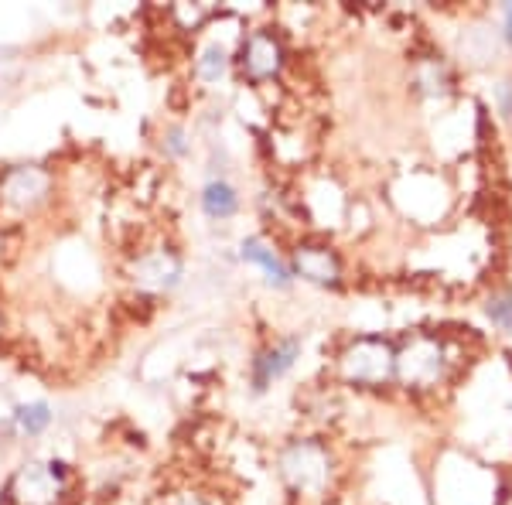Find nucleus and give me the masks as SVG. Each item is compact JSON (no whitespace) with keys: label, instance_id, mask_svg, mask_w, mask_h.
Segmentation results:
<instances>
[{"label":"nucleus","instance_id":"17","mask_svg":"<svg viewBox=\"0 0 512 505\" xmlns=\"http://www.w3.org/2000/svg\"><path fill=\"white\" fill-rule=\"evenodd\" d=\"M495 99H499L502 117L512 120V79H502L499 86H495Z\"/></svg>","mask_w":512,"mask_h":505},{"label":"nucleus","instance_id":"13","mask_svg":"<svg viewBox=\"0 0 512 505\" xmlns=\"http://www.w3.org/2000/svg\"><path fill=\"white\" fill-rule=\"evenodd\" d=\"M48 424H52V407H48V403H28V407L14 410V427L28 437L45 434Z\"/></svg>","mask_w":512,"mask_h":505},{"label":"nucleus","instance_id":"9","mask_svg":"<svg viewBox=\"0 0 512 505\" xmlns=\"http://www.w3.org/2000/svg\"><path fill=\"white\" fill-rule=\"evenodd\" d=\"M297 359H301V338H280V342L256 352L253 369H250V383L256 393H263V389H270L277 379H284L287 372L294 369Z\"/></svg>","mask_w":512,"mask_h":505},{"label":"nucleus","instance_id":"7","mask_svg":"<svg viewBox=\"0 0 512 505\" xmlns=\"http://www.w3.org/2000/svg\"><path fill=\"white\" fill-rule=\"evenodd\" d=\"M130 280H134V287L144 294H168L171 287H178V280H181L178 253L164 250V246L140 253L137 260L130 263Z\"/></svg>","mask_w":512,"mask_h":505},{"label":"nucleus","instance_id":"1","mask_svg":"<svg viewBox=\"0 0 512 505\" xmlns=\"http://www.w3.org/2000/svg\"><path fill=\"white\" fill-rule=\"evenodd\" d=\"M338 372L345 383L362 389L390 386L396 379V345L383 335H359L338 355Z\"/></svg>","mask_w":512,"mask_h":505},{"label":"nucleus","instance_id":"3","mask_svg":"<svg viewBox=\"0 0 512 505\" xmlns=\"http://www.w3.org/2000/svg\"><path fill=\"white\" fill-rule=\"evenodd\" d=\"M280 478L297 495L318 499L332 482V451L321 441H291L280 451Z\"/></svg>","mask_w":512,"mask_h":505},{"label":"nucleus","instance_id":"19","mask_svg":"<svg viewBox=\"0 0 512 505\" xmlns=\"http://www.w3.org/2000/svg\"><path fill=\"white\" fill-rule=\"evenodd\" d=\"M502 38H506V45L512 48V4L506 7V21H502Z\"/></svg>","mask_w":512,"mask_h":505},{"label":"nucleus","instance_id":"4","mask_svg":"<svg viewBox=\"0 0 512 505\" xmlns=\"http://www.w3.org/2000/svg\"><path fill=\"white\" fill-rule=\"evenodd\" d=\"M284 41L274 28H256L250 35L243 38V45H239V72H243V79L250 82V86H263V82L277 79L280 72H284Z\"/></svg>","mask_w":512,"mask_h":505},{"label":"nucleus","instance_id":"8","mask_svg":"<svg viewBox=\"0 0 512 505\" xmlns=\"http://www.w3.org/2000/svg\"><path fill=\"white\" fill-rule=\"evenodd\" d=\"M291 273L315 287H342V260L332 246L297 243L291 253Z\"/></svg>","mask_w":512,"mask_h":505},{"label":"nucleus","instance_id":"5","mask_svg":"<svg viewBox=\"0 0 512 505\" xmlns=\"http://www.w3.org/2000/svg\"><path fill=\"white\" fill-rule=\"evenodd\" d=\"M65 492L62 461H28L14 471L11 495L18 505H55Z\"/></svg>","mask_w":512,"mask_h":505},{"label":"nucleus","instance_id":"20","mask_svg":"<svg viewBox=\"0 0 512 505\" xmlns=\"http://www.w3.org/2000/svg\"><path fill=\"white\" fill-rule=\"evenodd\" d=\"M178 505H209L205 499H198V495H188V499H181Z\"/></svg>","mask_w":512,"mask_h":505},{"label":"nucleus","instance_id":"18","mask_svg":"<svg viewBox=\"0 0 512 505\" xmlns=\"http://www.w3.org/2000/svg\"><path fill=\"white\" fill-rule=\"evenodd\" d=\"M164 137H168V151L175 154V157H181V154L188 151V144H185V130H181V127H171Z\"/></svg>","mask_w":512,"mask_h":505},{"label":"nucleus","instance_id":"10","mask_svg":"<svg viewBox=\"0 0 512 505\" xmlns=\"http://www.w3.org/2000/svg\"><path fill=\"white\" fill-rule=\"evenodd\" d=\"M239 256H243L246 263H253V267H260L263 277H267V284L277 287V291H287V287L294 284L291 263L280 260L277 250L267 243V239H260V236L243 239V246H239Z\"/></svg>","mask_w":512,"mask_h":505},{"label":"nucleus","instance_id":"2","mask_svg":"<svg viewBox=\"0 0 512 505\" xmlns=\"http://www.w3.org/2000/svg\"><path fill=\"white\" fill-rule=\"evenodd\" d=\"M448 352L431 331H414L396 345V383L407 389H431L444 379Z\"/></svg>","mask_w":512,"mask_h":505},{"label":"nucleus","instance_id":"6","mask_svg":"<svg viewBox=\"0 0 512 505\" xmlns=\"http://www.w3.org/2000/svg\"><path fill=\"white\" fill-rule=\"evenodd\" d=\"M52 195V175L38 164H14L0 175V202L14 212H35Z\"/></svg>","mask_w":512,"mask_h":505},{"label":"nucleus","instance_id":"16","mask_svg":"<svg viewBox=\"0 0 512 505\" xmlns=\"http://www.w3.org/2000/svg\"><path fill=\"white\" fill-rule=\"evenodd\" d=\"M175 18L185 21V28H198V24L209 18V7H202V4H195V7L178 4V7H175Z\"/></svg>","mask_w":512,"mask_h":505},{"label":"nucleus","instance_id":"11","mask_svg":"<svg viewBox=\"0 0 512 505\" xmlns=\"http://www.w3.org/2000/svg\"><path fill=\"white\" fill-rule=\"evenodd\" d=\"M202 212L209 215L212 222H226L239 212V192L229 185L226 178H212L209 185L202 188Z\"/></svg>","mask_w":512,"mask_h":505},{"label":"nucleus","instance_id":"12","mask_svg":"<svg viewBox=\"0 0 512 505\" xmlns=\"http://www.w3.org/2000/svg\"><path fill=\"white\" fill-rule=\"evenodd\" d=\"M229 52L222 45H209V48H202V55L195 59V76L205 82V86H216V82L226 79V72H229Z\"/></svg>","mask_w":512,"mask_h":505},{"label":"nucleus","instance_id":"14","mask_svg":"<svg viewBox=\"0 0 512 505\" xmlns=\"http://www.w3.org/2000/svg\"><path fill=\"white\" fill-rule=\"evenodd\" d=\"M485 314L492 318V325H499L506 335H512V291L492 294L489 304H485Z\"/></svg>","mask_w":512,"mask_h":505},{"label":"nucleus","instance_id":"15","mask_svg":"<svg viewBox=\"0 0 512 505\" xmlns=\"http://www.w3.org/2000/svg\"><path fill=\"white\" fill-rule=\"evenodd\" d=\"M417 82H420V86H424V93H431V96H441V93H448V86H451V76H448V69H444L441 62H427L424 69H420Z\"/></svg>","mask_w":512,"mask_h":505}]
</instances>
